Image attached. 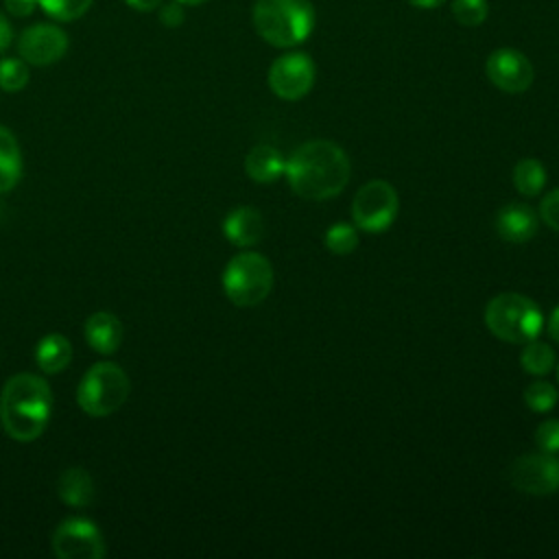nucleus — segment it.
I'll return each mask as SVG.
<instances>
[{
    "instance_id": "nucleus-22",
    "label": "nucleus",
    "mask_w": 559,
    "mask_h": 559,
    "mask_svg": "<svg viewBox=\"0 0 559 559\" xmlns=\"http://www.w3.org/2000/svg\"><path fill=\"white\" fill-rule=\"evenodd\" d=\"M323 242L334 255H347L358 247V231L352 223H334L328 227Z\"/></svg>"
},
{
    "instance_id": "nucleus-18",
    "label": "nucleus",
    "mask_w": 559,
    "mask_h": 559,
    "mask_svg": "<svg viewBox=\"0 0 559 559\" xmlns=\"http://www.w3.org/2000/svg\"><path fill=\"white\" fill-rule=\"evenodd\" d=\"M35 360L41 371L59 373L72 360V345L63 334H46L35 347Z\"/></svg>"
},
{
    "instance_id": "nucleus-11",
    "label": "nucleus",
    "mask_w": 559,
    "mask_h": 559,
    "mask_svg": "<svg viewBox=\"0 0 559 559\" xmlns=\"http://www.w3.org/2000/svg\"><path fill=\"white\" fill-rule=\"evenodd\" d=\"M68 50V35L63 28L39 22L26 26L17 37V52L31 66L57 63Z\"/></svg>"
},
{
    "instance_id": "nucleus-16",
    "label": "nucleus",
    "mask_w": 559,
    "mask_h": 559,
    "mask_svg": "<svg viewBox=\"0 0 559 559\" xmlns=\"http://www.w3.org/2000/svg\"><path fill=\"white\" fill-rule=\"evenodd\" d=\"M284 155L271 144H258L245 157V170L258 183H271L280 179L284 175Z\"/></svg>"
},
{
    "instance_id": "nucleus-25",
    "label": "nucleus",
    "mask_w": 559,
    "mask_h": 559,
    "mask_svg": "<svg viewBox=\"0 0 559 559\" xmlns=\"http://www.w3.org/2000/svg\"><path fill=\"white\" fill-rule=\"evenodd\" d=\"M524 402H526V406H528L531 411H535V413H548V411H552V408L557 406L559 393H557V389H555L550 382L537 380V382H533V384L526 386V391H524Z\"/></svg>"
},
{
    "instance_id": "nucleus-17",
    "label": "nucleus",
    "mask_w": 559,
    "mask_h": 559,
    "mask_svg": "<svg viewBox=\"0 0 559 559\" xmlns=\"http://www.w3.org/2000/svg\"><path fill=\"white\" fill-rule=\"evenodd\" d=\"M57 493L68 507L83 509L94 500V480L83 467L63 469L57 480Z\"/></svg>"
},
{
    "instance_id": "nucleus-12",
    "label": "nucleus",
    "mask_w": 559,
    "mask_h": 559,
    "mask_svg": "<svg viewBox=\"0 0 559 559\" xmlns=\"http://www.w3.org/2000/svg\"><path fill=\"white\" fill-rule=\"evenodd\" d=\"M487 79L507 94H522L533 85L535 70L528 57L515 48H498L487 57Z\"/></svg>"
},
{
    "instance_id": "nucleus-9",
    "label": "nucleus",
    "mask_w": 559,
    "mask_h": 559,
    "mask_svg": "<svg viewBox=\"0 0 559 559\" xmlns=\"http://www.w3.org/2000/svg\"><path fill=\"white\" fill-rule=\"evenodd\" d=\"M317 68L306 52H286L269 68V87L282 100H299L314 85Z\"/></svg>"
},
{
    "instance_id": "nucleus-35",
    "label": "nucleus",
    "mask_w": 559,
    "mask_h": 559,
    "mask_svg": "<svg viewBox=\"0 0 559 559\" xmlns=\"http://www.w3.org/2000/svg\"><path fill=\"white\" fill-rule=\"evenodd\" d=\"M177 2H181V4H190V7H197V4H203V2H207V0H177Z\"/></svg>"
},
{
    "instance_id": "nucleus-15",
    "label": "nucleus",
    "mask_w": 559,
    "mask_h": 559,
    "mask_svg": "<svg viewBox=\"0 0 559 559\" xmlns=\"http://www.w3.org/2000/svg\"><path fill=\"white\" fill-rule=\"evenodd\" d=\"M85 341L98 354H114L122 341V323L111 312H94L85 321Z\"/></svg>"
},
{
    "instance_id": "nucleus-30",
    "label": "nucleus",
    "mask_w": 559,
    "mask_h": 559,
    "mask_svg": "<svg viewBox=\"0 0 559 559\" xmlns=\"http://www.w3.org/2000/svg\"><path fill=\"white\" fill-rule=\"evenodd\" d=\"M37 0H4V9L15 17H26L35 11Z\"/></svg>"
},
{
    "instance_id": "nucleus-6",
    "label": "nucleus",
    "mask_w": 559,
    "mask_h": 559,
    "mask_svg": "<svg viewBox=\"0 0 559 559\" xmlns=\"http://www.w3.org/2000/svg\"><path fill=\"white\" fill-rule=\"evenodd\" d=\"M131 382L116 362H96L90 367L76 389V402L90 417H107L116 413L129 395Z\"/></svg>"
},
{
    "instance_id": "nucleus-36",
    "label": "nucleus",
    "mask_w": 559,
    "mask_h": 559,
    "mask_svg": "<svg viewBox=\"0 0 559 559\" xmlns=\"http://www.w3.org/2000/svg\"><path fill=\"white\" fill-rule=\"evenodd\" d=\"M557 382H559V365H557Z\"/></svg>"
},
{
    "instance_id": "nucleus-23",
    "label": "nucleus",
    "mask_w": 559,
    "mask_h": 559,
    "mask_svg": "<svg viewBox=\"0 0 559 559\" xmlns=\"http://www.w3.org/2000/svg\"><path fill=\"white\" fill-rule=\"evenodd\" d=\"M28 63L20 57H4L0 59V90L2 92H20L28 83Z\"/></svg>"
},
{
    "instance_id": "nucleus-3",
    "label": "nucleus",
    "mask_w": 559,
    "mask_h": 559,
    "mask_svg": "<svg viewBox=\"0 0 559 559\" xmlns=\"http://www.w3.org/2000/svg\"><path fill=\"white\" fill-rule=\"evenodd\" d=\"M251 17L258 35L275 48L297 46L314 28L310 0H255Z\"/></svg>"
},
{
    "instance_id": "nucleus-28",
    "label": "nucleus",
    "mask_w": 559,
    "mask_h": 559,
    "mask_svg": "<svg viewBox=\"0 0 559 559\" xmlns=\"http://www.w3.org/2000/svg\"><path fill=\"white\" fill-rule=\"evenodd\" d=\"M539 216H542V221H544L550 229L559 231V188L550 190V192L542 199V203H539Z\"/></svg>"
},
{
    "instance_id": "nucleus-5",
    "label": "nucleus",
    "mask_w": 559,
    "mask_h": 559,
    "mask_svg": "<svg viewBox=\"0 0 559 559\" xmlns=\"http://www.w3.org/2000/svg\"><path fill=\"white\" fill-rule=\"evenodd\" d=\"M273 288V266L258 251L234 255L223 271V290L227 299L240 308L262 304Z\"/></svg>"
},
{
    "instance_id": "nucleus-26",
    "label": "nucleus",
    "mask_w": 559,
    "mask_h": 559,
    "mask_svg": "<svg viewBox=\"0 0 559 559\" xmlns=\"http://www.w3.org/2000/svg\"><path fill=\"white\" fill-rule=\"evenodd\" d=\"M487 0H452V15L463 26H480L487 20Z\"/></svg>"
},
{
    "instance_id": "nucleus-4",
    "label": "nucleus",
    "mask_w": 559,
    "mask_h": 559,
    "mask_svg": "<svg viewBox=\"0 0 559 559\" xmlns=\"http://www.w3.org/2000/svg\"><path fill=\"white\" fill-rule=\"evenodd\" d=\"M485 323L496 338L524 345L539 336L544 328V314L539 306L526 295L500 293L489 299L485 308Z\"/></svg>"
},
{
    "instance_id": "nucleus-7",
    "label": "nucleus",
    "mask_w": 559,
    "mask_h": 559,
    "mask_svg": "<svg viewBox=\"0 0 559 559\" xmlns=\"http://www.w3.org/2000/svg\"><path fill=\"white\" fill-rule=\"evenodd\" d=\"M400 210V199L395 188L384 179H371L358 188L352 199L354 225L369 234L386 231Z\"/></svg>"
},
{
    "instance_id": "nucleus-1",
    "label": "nucleus",
    "mask_w": 559,
    "mask_h": 559,
    "mask_svg": "<svg viewBox=\"0 0 559 559\" xmlns=\"http://www.w3.org/2000/svg\"><path fill=\"white\" fill-rule=\"evenodd\" d=\"M352 164L347 153L330 140L299 144L286 159L284 177L290 190L308 201L336 197L349 181Z\"/></svg>"
},
{
    "instance_id": "nucleus-33",
    "label": "nucleus",
    "mask_w": 559,
    "mask_h": 559,
    "mask_svg": "<svg viewBox=\"0 0 559 559\" xmlns=\"http://www.w3.org/2000/svg\"><path fill=\"white\" fill-rule=\"evenodd\" d=\"M548 334L555 343H559V306L550 312V319H548Z\"/></svg>"
},
{
    "instance_id": "nucleus-31",
    "label": "nucleus",
    "mask_w": 559,
    "mask_h": 559,
    "mask_svg": "<svg viewBox=\"0 0 559 559\" xmlns=\"http://www.w3.org/2000/svg\"><path fill=\"white\" fill-rule=\"evenodd\" d=\"M11 41H13V28H11L7 15L0 11V55L11 46Z\"/></svg>"
},
{
    "instance_id": "nucleus-2",
    "label": "nucleus",
    "mask_w": 559,
    "mask_h": 559,
    "mask_svg": "<svg viewBox=\"0 0 559 559\" xmlns=\"http://www.w3.org/2000/svg\"><path fill=\"white\" fill-rule=\"evenodd\" d=\"M52 413V391L35 373L11 376L0 395V421L15 441H35L48 426Z\"/></svg>"
},
{
    "instance_id": "nucleus-21",
    "label": "nucleus",
    "mask_w": 559,
    "mask_h": 559,
    "mask_svg": "<svg viewBox=\"0 0 559 559\" xmlns=\"http://www.w3.org/2000/svg\"><path fill=\"white\" fill-rule=\"evenodd\" d=\"M520 365L531 376H546L555 367V352L548 343L533 338L524 343V349L520 354Z\"/></svg>"
},
{
    "instance_id": "nucleus-19",
    "label": "nucleus",
    "mask_w": 559,
    "mask_h": 559,
    "mask_svg": "<svg viewBox=\"0 0 559 559\" xmlns=\"http://www.w3.org/2000/svg\"><path fill=\"white\" fill-rule=\"evenodd\" d=\"M22 177V153L15 135L0 124V194L15 188Z\"/></svg>"
},
{
    "instance_id": "nucleus-8",
    "label": "nucleus",
    "mask_w": 559,
    "mask_h": 559,
    "mask_svg": "<svg viewBox=\"0 0 559 559\" xmlns=\"http://www.w3.org/2000/svg\"><path fill=\"white\" fill-rule=\"evenodd\" d=\"M52 550L59 559H100L107 548L100 528L87 518H66L52 533Z\"/></svg>"
},
{
    "instance_id": "nucleus-32",
    "label": "nucleus",
    "mask_w": 559,
    "mask_h": 559,
    "mask_svg": "<svg viewBox=\"0 0 559 559\" xmlns=\"http://www.w3.org/2000/svg\"><path fill=\"white\" fill-rule=\"evenodd\" d=\"M131 9H135V11H142V13H148V11H155L159 4H162V0H124Z\"/></svg>"
},
{
    "instance_id": "nucleus-14",
    "label": "nucleus",
    "mask_w": 559,
    "mask_h": 559,
    "mask_svg": "<svg viewBox=\"0 0 559 559\" xmlns=\"http://www.w3.org/2000/svg\"><path fill=\"white\" fill-rule=\"evenodd\" d=\"M223 234L236 247H253L264 236V218L253 205H238L225 216Z\"/></svg>"
},
{
    "instance_id": "nucleus-24",
    "label": "nucleus",
    "mask_w": 559,
    "mask_h": 559,
    "mask_svg": "<svg viewBox=\"0 0 559 559\" xmlns=\"http://www.w3.org/2000/svg\"><path fill=\"white\" fill-rule=\"evenodd\" d=\"M37 4L48 17L57 22H72L92 7V0H37Z\"/></svg>"
},
{
    "instance_id": "nucleus-13",
    "label": "nucleus",
    "mask_w": 559,
    "mask_h": 559,
    "mask_svg": "<svg viewBox=\"0 0 559 559\" xmlns=\"http://www.w3.org/2000/svg\"><path fill=\"white\" fill-rule=\"evenodd\" d=\"M539 227V218L535 210L526 203H507L498 214H496V231L502 240L522 245L528 242Z\"/></svg>"
},
{
    "instance_id": "nucleus-29",
    "label": "nucleus",
    "mask_w": 559,
    "mask_h": 559,
    "mask_svg": "<svg viewBox=\"0 0 559 559\" xmlns=\"http://www.w3.org/2000/svg\"><path fill=\"white\" fill-rule=\"evenodd\" d=\"M183 20H186L183 7H181V2H177V0L170 2V4H164V7L159 9V22H162L164 26H168V28L181 26Z\"/></svg>"
},
{
    "instance_id": "nucleus-20",
    "label": "nucleus",
    "mask_w": 559,
    "mask_h": 559,
    "mask_svg": "<svg viewBox=\"0 0 559 559\" xmlns=\"http://www.w3.org/2000/svg\"><path fill=\"white\" fill-rule=\"evenodd\" d=\"M513 186L524 197H535L546 186V168L535 157H524L513 168Z\"/></svg>"
},
{
    "instance_id": "nucleus-34",
    "label": "nucleus",
    "mask_w": 559,
    "mask_h": 559,
    "mask_svg": "<svg viewBox=\"0 0 559 559\" xmlns=\"http://www.w3.org/2000/svg\"><path fill=\"white\" fill-rule=\"evenodd\" d=\"M406 2H411V4L417 7V9H437V7H441L445 0H406Z\"/></svg>"
},
{
    "instance_id": "nucleus-10",
    "label": "nucleus",
    "mask_w": 559,
    "mask_h": 559,
    "mask_svg": "<svg viewBox=\"0 0 559 559\" xmlns=\"http://www.w3.org/2000/svg\"><path fill=\"white\" fill-rule=\"evenodd\" d=\"M515 489L531 496H548L559 489V456L552 452H526L509 469Z\"/></svg>"
},
{
    "instance_id": "nucleus-27",
    "label": "nucleus",
    "mask_w": 559,
    "mask_h": 559,
    "mask_svg": "<svg viewBox=\"0 0 559 559\" xmlns=\"http://www.w3.org/2000/svg\"><path fill=\"white\" fill-rule=\"evenodd\" d=\"M535 443L544 452H559V419H544L535 430Z\"/></svg>"
}]
</instances>
